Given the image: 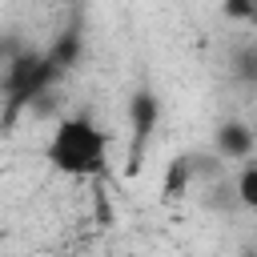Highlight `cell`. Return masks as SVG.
Wrapping results in <instances>:
<instances>
[{
  "instance_id": "cell-6",
  "label": "cell",
  "mask_w": 257,
  "mask_h": 257,
  "mask_svg": "<svg viewBox=\"0 0 257 257\" xmlns=\"http://www.w3.org/2000/svg\"><path fill=\"white\" fill-rule=\"evenodd\" d=\"M233 197L241 209H253L257 213V161H245L241 173L233 177Z\"/></svg>"
},
{
  "instance_id": "cell-1",
  "label": "cell",
  "mask_w": 257,
  "mask_h": 257,
  "mask_svg": "<svg viewBox=\"0 0 257 257\" xmlns=\"http://www.w3.org/2000/svg\"><path fill=\"white\" fill-rule=\"evenodd\" d=\"M108 149H112V137L88 112H72V116L56 120V128L44 145V161L64 177L88 181V177H104Z\"/></svg>"
},
{
  "instance_id": "cell-4",
  "label": "cell",
  "mask_w": 257,
  "mask_h": 257,
  "mask_svg": "<svg viewBox=\"0 0 257 257\" xmlns=\"http://www.w3.org/2000/svg\"><path fill=\"white\" fill-rule=\"evenodd\" d=\"M253 145H257V137H253V128L245 120H221L217 133H213V153L225 165L229 161H249L253 157Z\"/></svg>"
},
{
  "instance_id": "cell-5",
  "label": "cell",
  "mask_w": 257,
  "mask_h": 257,
  "mask_svg": "<svg viewBox=\"0 0 257 257\" xmlns=\"http://www.w3.org/2000/svg\"><path fill=\"white\" fill-rule=\"evenodd\" d=\"M44 52H48V60H52L60 72H72L76 60H80V52H84V32H80V24H68Z\"/></svg>"
},
{
  "instance_id": "cell-9",
  "label": "cell",
  "mask_w": 257,
  "mask_h": 257,
  "mask_svg": "<svg viewBox=\"0 0 257 257\" xmlns=\"http://www.w3.org/2000/svg\"><path fill=\"white\" fill-rule=\"evenodd\" d=\"M221 12H225V20L249 24V0H221Z\"/></svg>"
},
{
  "instance_id": "cell-8",
  "label": "cell",
  "mask_w": 257,
  "mask_h": 257,
  "mask_svg": "<svg viewBox=\"0 0 257 257\" xmlns=\"http://www.w3.org/2000/svg\"><path fill=\"white\" fill-rule=\"evenodd\" d=\"M233 72L249 84H257V44H245L237 56H233Z\"/></svg>"
},
{
  "instance_id": "cell-2",
  "label": "cell",
  "mask_w": 257,
  "mask_h": 257,
  "mask_svg": "<svg viewBox=\"0 0 257 257\" xmlns=\"http://www.w3.org/2000/svg\"><path fill=\"white\" fill-rule=\"evenodd\" d=\"M60 80H64V72L48 60L44 48H28V44H20V48L4 60V68H0V88H4V128H12L16 116L28 112L40 96L56 92Z\"/></svg>"
},
{
  "instance_id": "cell-10",
  "label": "cell",
  "mask_w": 257,
  "mask_h": 257,
  "mask_svg": "<svg viewBox=\"0 0 257 257\" xmlns=\"http://www.w3.org/2000/svg\"><path fill=\"white\" fill-rule=\"evenodd\" d=\"M249 24L257 28V0H249Z\"/></svg>"
},
{
  "instance_id": "cell-11",
  "label": "cell",
  "mask_w": 257,
  "mask_h": 257,
  "mask_svg": "<svg viewBox=\"0 0 257 257\" xmlns=\"http://www.w3.org/2000/svg\"><path fill=\"white\" fill-rule=\"evenodd\" d=\"M0 68H4V64H0Z\"/></svg>"
},
{
  "instance_id": "cell-7",
  "label": "cell",
  "mask_w": 257,
  "mask_h": 257,
  "mask_svg": "<svg viewBox=\"0 0 257 257\" xmlns=\"http://www.w3.org/2000/svg\"><path fill=\"white\" fill-rule=\"evenodd\" d=\"M193 165H189V157H177L173 161V169H169V181H165V193L169 197H181L185 189H193Z\"/></svg>"
},
{
  "instance_id": "cell-3",
  "label": "cell",
  "mask_w": 257,
  "mask_h": 257,
  "mask_svg": "<svg viewBox=\"0 0 257 257\" xmlns=\"http://www.w3.org/2000/svg\"><path fill=\"white\" fill-rule=\"evenodd\" d=\"M157 120H161V100H157L149 88L133 92V96H128V124H133V173H137V165H141V149H145L149 133L157 128Z\"/></svg>"
}]
</instances>
